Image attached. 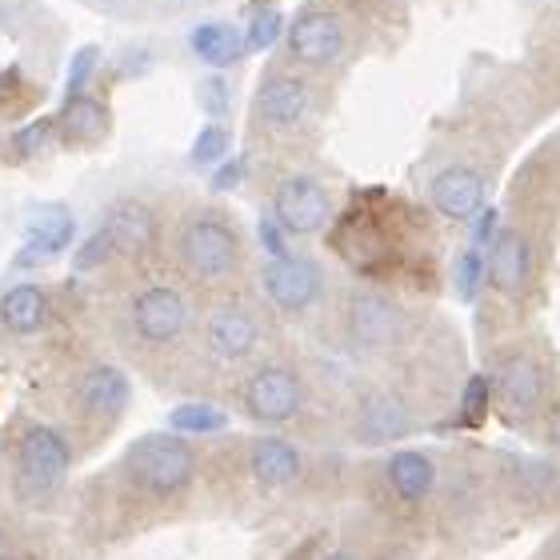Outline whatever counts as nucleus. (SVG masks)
Masks as SVG:
<instances>
[{
  "mask_svg": "<svg viewBox=\"0 0 560 560\" xmlns=\"http://www.w3.org/2000/svg\"><path fill=\"white\" fill-rule=\"evenodd\" d=\"M200 489V448L173 429L140 432L81 489L77 521L93 545H125L185 513Z\"/></svg>",
  "mask_w": 560,
  "mask_h": 560,
  "instance_id": "f257e3e1",
  "label": "nucleus"
},
{
  "mask_svg": "<svg viewBox=\"0 0 560 560\" xmlns=\"http://www.w3.org/2000/svg\"><path fill=\"white\" fill-rule=\"evenodd\" d=\"M200 292L161 260L108 272L101 284V325L117 361L152 385H176L192 352Z\"/></svg>",
  "mask_w": 560,
  "mask_h": 560,
  "instance_id": "f03ea898",
  "label": "nucleus"
},
{
  "mask_svg": "<svg viewBox=\"0 0 560 560\" xmlns=\"http://www.w3.org/2000/svg\"><path fill=\"white\" fill-rule=\"evenodd\" d=\"M52 424L69 436L77 460L96 456L132 409V373L108 352L77 349L52 376L48 388Z\"/></svg>",
  "mask_w": 560,
  "mask_h": 560,
  "instance_id": "7ed1b4c3",
  "label": "nucleus"
},
{
  "mask_svg": "<svg viewBox=\"0 0 560 560\" xmlns=\"http://www.w3.org/2000/svg\"><path fill=\"white\" fill-rule=\"evenodd\" d=\"M269 308L241 289L205 292L197 308V332H192V352L176 388H188L205 397V381L217 376H241L245 369L269 357L272 320Z\"/></svg>",
  "mask_w": 560,
  "mask_h": 560,
  "instance_id": "20e7f679",
  "label": "nucleus"
},
{
  "mask_svg": "<svg viewBox=\"0 0 560 560\" xmlns=\"http://www.w3.org/2000/svg\"><path fill=\"white\" fill-rule=\"evenodd\" d=\"M161 265L180 277L188 289L221 292L236 289V280L248 269V241L241 224L221 205H192L164 221Z\"/></svg>",
  "mask_w": 560,
  "mask_h": 560,
  "instance_id": "39448f33",
  "label": "nucleus"
},
{
  "mask_svg": "<svg viewBox=\"0 0 560 560\" xmlns=\"http://www.w3.org/2000/svg\"><path fill=\"white\" fill-rule=\"evenodd\" d=\"M72 453L69 436L48 417H16L4 441V489L16 513L45 516L52 513L72 485Z\"/></svg>",
  "mask_w": 560,
  "mask_h": 560,
  "instance_id": "423d86ee",
  "label": "nucleus"
},
{
  "mask_svg": "<svg viewBox=\"0 0 560 560\" xmlns=\"http://www.w3.org/2000/svg\"><path fill=\"white\" fill-rule=\"evenodd\" d=\"M409 212L388 205L385 192H364L349 205V212L332 217L328 224V248L364 280L385 284L400 269H409L417 248L409 236Z\"/></svg>",
  "mask_w": 560,
  "mask_h": 560,
  "instance_id": "0eeeda50",
  "label": "nucleus"
},
{
  "mask_svg": "<svg viewBox=\"0 0 560 560\" xmlns=\"http://www.w3.org/2000/svg\"><path fill=\"white\" fill-rule=\"evenodd\" d=\"M164 217L161 209L144 197H117L101 212V221L84 245L72 253V272L77 277H108V272L140 269L161 260Z\"/></svg>",
  "mask_w": 560,
  "mask_h": 560,
  "instance_id": "6e6552de",
  "label": "nucleus"
},
{
  "mask_svg": "<svg viewBox=\"0 0 560 560\" xmlns=\"http://www.w3.org/2000/svg\"><path fill=\"white\" fill-rule=\"evenodd\" d=\"M233 400L241 417L260 424V429H292L301 424L313 400L308 373L289 357H260L253 369L236 376Z\"/></svg>",
  "mask_w": 560,
  "mask_h": 560,
  "instance_id": "1a4fd4ad",
  "label": "nucleus"
},
{
  "mask_svg": "<svg viewBox=\"0 0 560 560\" xmlns=\"http://www.w3.org/2000/svg\"><path fill=\"white\" fill-rule=\"evenodd\" d=\"M337 332L345 349L357 357H388L409 345L412 316L388 289L364 280L340 292L337 301Z\"/></svg>",
  "mask_w": 560,
  "mask_h": 560,
  "instance_id": "9d476101",
  "label": "nucleus"
},
{
  "mask_svg": "<svg viewBox=\"0 0 560 560\" xmlns=\"http://www.w3.org/2000/svg\"><path fill=\"white\" fill-rule=\"evenodd\" d=\"M200 465L217 468V477H241L248 489L265 492V497L301 489L304 480L301 444H292L289 436H277V432L233 441L229 448H217L212 456L200 453Z\"/></svg>",
  "mask_w": 560,
  "mask_h": 560,
  "instance_id": "9b49d317",
  "label": "nucleus"
},
{
  "mask_svg": "<svg viewBox=\"0 0 560 560\" xmlns=\"http://www.w3.org/2000/svg\"><path fill=\"white\" fill-rule=\"evenodd\" d=\"M260 304L280 320H308L328 304V272L316 257L284 253L257 269Z\"/></svg>",
  "mask_w": 560,
  "mask_h": 560,
  "instance_id": "f8f14e48",
  "label": "nucleus"
},
{
  "mask_svg": "<svg viewBox=\"0 0 560 560\" xmlns=\"http://www.w3.org/2000/svg\"><path fill=\"white\" fill-rule=\"evenodd\" d=\"M489 385H492V400H497L501 417L509 420V424H528V420L545 409V400H549L552 369L537 349L516 345V349L497 357V369H492Z\"/></svg>",
  "mask_w": 560,
  "mask_h": 560,
  "instance_id": "ddd939ff",
  "label": "nucleus"
},
{
  "mask_svg": "<svg viewBox=\"0 0 560 560\" xmlns=\"http://www.w3.org/2000/svg\"><path fill=\"white\" fill-rule=\"evenodd\" d=\"M57 316V292L40 284V280H16L9 289H0V349L48 337Z\"/></svg>",
  "mask_w": 560,
  "mask_h": 560,
  "instance_id": "4468645a",
  "label": "nucleus"
},
{
  "mask_svg": "<svg viewBox=\"0 0 560 560\" xmlns=\"http://www.w3.org/2000/svg\"><path fill=\"white\" fill-rule=\"evenodd\" d=\"M417 409L397 388H364L349 409V432L357 444H397L417 432Z\"/></svg>",
  "mask_w": 560,
  "mask_h": 560,
  "instance_id": "2eb2a0df",
  "label": "nucleus"
},
{
  "mask_svg": "<svg viewBox=\"0 0 560 560\" xmlns=\"http://www.w3.org/2000/svg\"><path fill=\"white\" fill-rule=\"evenodd\" d=\"M272 221L289 236H316L325 233L337 209H332V192H328L316 176L308 173H289L280 176L272 188Z\"/></svg>",
  "mask_w": 560,
  "mask_h": 560,
  "instance_id": "dca6fc26",
  "label": "nucleus"
},
{
  "mask_svg": "<svg viewBox=\"0 0 560 560\" xmlns=\"http://www.w3.org/2000/svg\"><path fill=\"white\" fill-rule=\"evenodd\" d=\"M313 113V84L292 72H272L265 77L253 96V120L265 132H296Z\"/></svg>",
  "mask_w": 560,
  "mask_h": 560,
  "instance_id": "f3484780",
  "label": "nucleus"
},
{
  "mask_svg": "<svg viewBox=\"0 0 560 560\" xmlns=\"http://www.w3.org/2000/svg\"><path fill=\"white\" fill-rule=\"evenodd\" d=\"M537 277V245L521 229H501L492 236V248L485 253V280L501 296H521Z\"/></svg>",
  "mask_w": 560,
  "mask_h": 560,
  "instance_id": "a211bd4d",
  "label": "nucleus"
},
{
  "mask_svg": "<svg viewBox=\"0 0 560 560\" xmlns=\"http://www.w3.org/2000/svg\"><path fill=\"white\" fill-rule=\"evenodd\" d=\"M345 48H349V36H345V24L332 12L308 9L289 24V57L304 69L337 65L345 57Z\"/></svg>",
  "mask_w": 560,
  "mask_h": 560,
  "instance_id": "6ab92c4d",
  "label": "nucleus"
},
{
  "mask_svg": "<svg viewBox=\"0 0 560 560\" xmlns=\"http://www.w3.org/2000/svg\"><path fill=\"white\" fill-rule=\"evenodd\" d=\"M113 132V108L93 96L89 89L84 93H69L65 108L52 117V140L60 149H96L101 140Z\"/></svg>",
  "mask_w": 560,
  "mask_h": 560,
  "instance_id": "aec40b11",
  "label": "nucleus"
},
{
  "mask_svg": "<svg viewBox=\"0 0 560 560\" xmlns=\"http://www.w3.org/2000/svg\"><path fill=\"white\" fill-rule=\"evenodd\" d=\"M381 477H385L388 497L400 509H424L432 501L436 485H441V468L424 448H400V453H393L385 460Z\"/></svg>",
  "mask_w": 560,
  "mask_h": 560,
  "instance_id": "412c9836",
  "label": "nucleus"
},
{
  "mask_svg": "<svg viewBox=\"0 0 560 560\" xmlns=\"http://www.w3.org/2000/svg\"><path fill=\"white\" fill-rule=\"evenodd\" d=\"M429 200L444 221H468V217H477L489 205V180H485V173L468 168V164H448V168L432 176Z\"/></svg>",
  "mask_w": 560,
  "mask_h": 560,
  "instance_id": "4be33fe9",
  "label": "nucleus"
},
{
  "mask_svg": "<svg viewBox=\"0 0 560 560\" xmlns=\"http://www.w3.org/2000/svg\"><path fill=\"white\" fill-rule=\"evenodd\" d=\"M77 241V217L69 205H40L24 224V248L16 265H45V260L69 253Z\"/></svg>",
  "mask_w": 560,
  "mask_h": 560,
  "instance_id": "5701e85b",
  "label": "nucleus"
},
{
  "mask_svg": "<svg viewBox=\"0 0 560 560\" xmlns=\"http://www.w3.org/2000/svg\"><path fill=\"white\" fill-rule=\"evenodd\" d=\"M188 48L209 69H229V65H236V60L245 57V36L236 33L229 21H200L188 33Z\"/></svg>",
  "mask_w": 560,
  "mask_h": 560,
  "instance_id": "b1692460",
  "label": "nucleus"
},
{
  "mask_svg": "<svg viewBox=\"0 0 560 560\" xmlns=\"http://www.w3.org/2000/svg\"><path fill=\"white\" fill-rule=\"evenodd\" d=\"M224 424H229V412L205 397L185 400V405H176V409L168 412V429L180 432V436H212V432H221Z\"/></svg>",
  "mask_w": 560,
  "mask_h": 560,
  "instance_id": "393cba45",
  "label": "nucleus"
},
{
  "mask_svg": "<svg viewBox=\"0 0 560 560\" xmlns=\"http://www.w3.org/2000/svg\"><path fill=\"white\" fill-rule=\"evenodd\" d=\"M52 140V117L48 120H33V125H24V129H16L9 140H4V161H33V156H40L45 152V144Z\"/></svg>",
  "mask_w": 560,
  "mask_h": 560,
  "instance_id": "a878e982",
  "label": "nucleus"
},
{
  "mask_svg": "<svg viewBox=\"0 0 560 560\" xmlns=\"http://www.w3.org/2000/svg\"><path fill=\"white\" fill-rule=\"evenodd\" d=\"M284 33V16H280L272 4H260L253 16H248V28H245V52H265L272 48Z\"/></svg>",
  "mask_w": 560,
  "mask_h": 560,
  "instance_id": "bb28decb",
  "label": "nucleus"
},
{
  "mask_svg": "<svg viewBox=\"0 0 560 560\" xmlns=\"http://www.w3.org/2000/svg\"><path fill=\"white\" fill-rule=\"evenodd\" d=\"M229 149H233V132L224 129V125H205V129L197 132V140H192V164H200V168H209V164H221L224 156H229Z\"/></svg>",
  "mask_w": 560,
  "mask_h": 560,
  "instance_id": "cd10ccee",
  "label": "nucleus"
},
{
  "mask_svg": "<svg viewBox=\"0 0 560 560\" xmlns=\"http://www.w3.org/2000/svg\"><path fill=\"white\" fill-rule=\"evenodd\" d=\"M489 405H492L489 376H468L465 393H460V420L465 424H480V420L489 417Z\"/></svg>",
  "mask_w": 560,
  "mask_h": 560,
  "instance_id": "c85d7f7f",
  "label": "nucleus"
},
{
  "mask_svg": "<svg viewBox=\"0 0 560 560\" xmlns=\"http://www.w3.org/2000/svg\"><path fill=\"white\" fill-rule=\"evenodd\" d=\"M480 284H485V248H468L460 265H456V289L460 301H477Z\"/></svg>",
  "mask_w": 560,
  "mask_h": 560,
  "instance_id": "c756f323",
  "label": "nucleus"
},
{
  "mask_svg": "<svg viewBox=\"0 0 560 560\" xmlns=\"http://www.w3.org/2000/svg\"><path fill=\"white\" fill-rule=\"evenodd\" d=\"M197 101L200 108L209 113V117H224L229 108H233V89H229V81L224 77H205L197 89Z\"/></svg>",
  "mask_w": 560,
  "mask_h": 560,
  "instance_id": "7c9ffc66",
  "label": "nucleus"
},
{
  "mask_svg": "<svg viewBox=\"0 0 560 560\" xmlns=\"http://www.w3.org/2000/svg\"><path fill=\"white\" fill-rule=\"evenodd\" d=\"M28 105V84H24V72L12 65V69H0V113H21Z\"/></svg>",
  "mask_w": 560,
  "mask_h": 560,
  "instance_id": "2f4dec72",
  "label": "nucleus"
},
{
  "mask_svg": "<svg viewBox=\"0 0 560 560\" xmlns=\"http://www.w3.org/2000/svg\"><path fill=\"white\" fill-rule=\"evenodd\" d=\"M96 65H101V48L96 45H84L72 52V65H69V93H84L89 81H93Z\"/></svg>",
  "mask_w": 560,
  "mask_h": 560,
  "instance_id": "473e14b6",
  "label": "nucleus"
},
{
  "mask_svg": "<svg viewBox=\"0 0 560 560\" xmlns=\"http://www.w3.org/2000/svg\"><path fill=\"white\" fill-rule=\"evenodd\" d=\"M245 180V156H224L221 164H217V173H212V188L217 192H229V188H236Z\"/></svg>",
  "mask_w": 560,
  "mask_h": 560,
  "instance_id": "72a5a7b5",
  "label": "nucleus"
},
{
  "mask_svg": "<svg viewBox=\"0 0 560 560\" xmlns=\"http://www.w3.org/2000/svg\"><path fill=\"white\" fill-rule=\"evenodd\" d=\"M284 236H289V233H284V229H280L272 217H265V221H260V245L269 248V257H284V253H292Z\"/></svg>",
  "mask_w": 560,
  "mask_h": 560,
  "instance_id": "f704fd0d",
  "label": "nucleus"
},
{
  "mask_svg": "<svg viewBox=\"0 0 560 560\" xmlns=\"http://www.w3.org/2000/svg\"><path fill=\"white\" fill-rule=\"evenodd\" d=\"M545 444H549V448H557V453H560V397L552 400L549 417H545Z\"/></svg>",
  "mask_w": 560,
  "mask_h": 560,
  "instance_id": "c9c22d12",
  "label": "nucleus"
},
{
  "mask_svg": "<svg viewBox=\"0 0 560 560\" xmlns=\"http://www.w3.org/2000/svg\"><path fill=\"white\" fill-rule=\"evenodd\" d=\"M313 560H361L352 549H320Z\"/></svg>",
  "mask_w": 560,
  "mask_h": 560,
  "instance_id": "e433bc0d",
  "label": "nucleus"
},
{
  "mask_svg": "<svg viewBox=\"0 0 560 560\" xmlns=\"http://www.w3.org/2000/svg\"><path fill=\"white\" fill-rule=\"evenodd\" d=\"M549 560H560V528H557V537H552V545H549Z\"/></svg>",
  "mask_w": 560,
  "mask_h": 560,
  "instance_id": "4c0bfd02",
  "label": "nucleus"
}]
</instances>
